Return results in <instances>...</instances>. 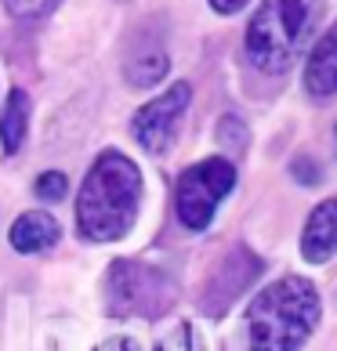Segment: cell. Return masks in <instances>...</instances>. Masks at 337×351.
Instances as JSON below:
<instances>
[{"mask_svg": "<svg viewBox=\"0 0 337 351\" xmlns=\"http://www.w3.org/2000/svg\"><path fill=\"white\" fill-rule=\"evenodd\" d=\"M232 185H236V171H232V163L222 160V156H211V160L189 167L178 181V217H181V225H189L196 232L207 228L214 221L218 203L232 192Z\"/></svg>", "mask_w": 337, "mask_h": 351, "instance_id": "cell-5", "label": "cell"}, {"mask_svg": "<svg viewBox=\"0 0 337 351\" xmlns=\"http://www.w3.org/2000/svg\"><path fill=\"white\" fill-rule=\"evenodd\" d=\"M66 192H69V181L66 174H58V171H47L36 178V196L47 199V203H55V199H66Z\"/></svg>", "mask_w": 337, "mask_h": 351, "instance_id": "cell-14", "label": "cell"}, {"mask_svg": "<svg viewBox=\"0 0 337 351\" xmlns=\"http://www.w3.org/2000/svg\"><path fill=\"white\" fill-rule=\"evenodd\" d=\"M160 351H196V344H192V330H189V326L174 330V333L160 344Z\"/></svg>", "mask_w": 337, "mask_h": 351, "instance_id": "cell-15", "label": "cell"}, {"mask_svg": "<svg viewBox=\"0 0 337 351\" xmlns=\"http://www.w3.org/2000/svg\"><path fill=\"white\" fill-rule=\"evenodd\" d=\"M98 351H138V344L127 341V337H113V341H106Z\"/></svg>", "mask_w": 337, "mask_h": 351, "instance_id": "cell-17", "label": "cell"}, {"mask_svg": "<svg viewBox=\"0 0 337 351\" xmlns=\"http://www.w3.org/2000/svg\"><path fill=\"white\" fill-rule=\"evenodd\" d=\"M319 0H265L247 25V55L262 73H287L308 47Z\"/></svg>", "mask_w": 337, "mask_h": 351, "instance_id": "cell-3", "label": "cell"}, {"mask_svg": "<svg viewBox=\"0 0 337 351\" xmlns=\"http://www.w3.org/2000/svg\"><path fill=\"white\" fill-rule=\"evenodd\" d=\"M247 4H251V0H211V8L218 11V15H232V11H240Z\"/></svg>", "mask_w": 337, "mask_h": 351, "instance_id": "cell-16", "label": "cell"}, {"mask_svg": "<svg viewBox=\"0 0 337 351\" xmlns=\"http://www.w3.org/2000/svg\"><path fill=\"white\" fill-rule=\"evenodd\" d=\"M25 131H30V95L22 87H15L0 109V141H4L8 152H19Z\"/></svg>", "mask_w": 337, "mask_h": 351, "instance_id": "cell-10", "label": "cell"}, {"mask_svg": "<svg viewBox=\"0 0 337 351\" xmlns=\"http://www.w3.org/2000/svg\"><path fill=\"white\" fill-rule=\"evenodd\" d=\"M319 322V293L301 276H287L254 297L247 311L251 351H297Z\"/></svg>", "mask_w": 337, "mask_h": 351, "instance_id": "cell-2", "label": "cell"}, {"mask_svg": "<svg viewBox=\"0 0 337 351\" xmlns=\"http://www.w3.org/2000/svg\"><path fill=\"white\" fill-rule=\"evenodd\" d=\"M167 69H171V62H167L163 55V47H141L135 51L131 58H127V66H124V76H127V84L131 87H152V84H160Z\"/></svg>", "mask_w": 337, "mask_h": 351, "instance_id": "cell-11", "label": "cell"}, {"mask_svg": "<svg viewBox=\"0 0 337 351\" xmlns=\"http://www.w3.org/2000/svg\"><path fill=\"white\" fill-rule=\"evenodd\" d=\"M4 4V11L11 19H19V22H33V19H44L51 15V11L58 8V0H0Z\"/></svg>", "mask_w": 337, "mask_h": 351, "instance_id": "cell-12", "label": "cell"}, {"mask_svg": "<svg viewBox=\"0 0 337 351\" xmlns=\"http://www.w3.org/2000/svg\"><path fill=\"white\" fill-rule=\"evenodd\" d=\"M218 145L229 149V152L247 149V127H243L236 116H225V120L218 123Z\"/></svg>", "mask_w": 337, "mask_h": 351, "instance_id": "cell-13", "label": "cell"}, {"mask_svg": "<svg viewBox=\"0 0 337 351\" xmlns=\"http://www.w3.org/2000/svg\"><path fill=\"white\" fill-rule=\"evenodd\" d=\"M106 297L113 315H163L174 304V279L152 265L116 261L106 279Z\"/></svg>", "mask_w": 337, "mask_h": 351, "instance_id": "cell-4", "label": "cell"}, {"mask_svg": "<svg viewBox=\"0 0 337 351\" xmlns=\"http://www.w3.org/2000/svg\"><path fill=\"white\" fill-rule=\"evenodd\" d=\"M141 203V174L124 152H102L76 199V225L91 243H113L131 232Z\"/></svg>", "mask_w": 337, "mask_h": 351, "instance_id": "cell-1", "label": "cell"}, {"mask_svg": "<svg viewBox=\"0 0 337 351\" xmlns=\"http://www.w3.org/2000/svg\"><path fill=\"white\" fill-rule=\"evenodd\" d=\"M58 243V221L47 210H30L15 221L11 228V246L19 254H44Z\"/></svg>", "mask_w": 337, "mask_h": 351, "instance_id": "cell-9", "label": "cell"}, {"mask_svg": "<svg viewBox=\"0 0 337 351\" xmlns=\"http://www.w3.org/2000/svg\"><path fill=\"white\" fill-rule=\"evenodd\" d=\"M301 254L308 261H330L337 254V199L319 203L312 217L305 225V236H301Z\"/></svg>", "mask_w": 337, "mask_h": 351, "instance_id": "cell-7", "label": "cell"}, {"mask_svg": "<svg viewBox=\"0 0 337 351\" xmlns=\"http://www.w3.org/2000/svg\"><path fill=\"white\" fill-rule=\"evenodd\" d=\"M305 87L312 90L316 98L337 95V22L319 36V44L312 47V55H308Z\"/></svg>", "mask_w": 337, "mask_h": 351, "instance_id": "cell-8", "label": "cell"}, {"mask_svg": "<svg viewBox=\"0 0 337 351\" xmlns=\"http://www.w3.org/2000/svg\"><path fill=\"white\" fill-rule=\"evenodd\" d=\"M189 98H192V87L174 84L171 90H163V95H156L152 101H146V106L135 112V123H131L138 145L146 152H156V156L171 149V141L178 134V123L189 109Z\"/></svg>", "mask_w": 337, "mask_h": 351, "instance_id": "cell-6", "label": "cell"}]
</instances>
